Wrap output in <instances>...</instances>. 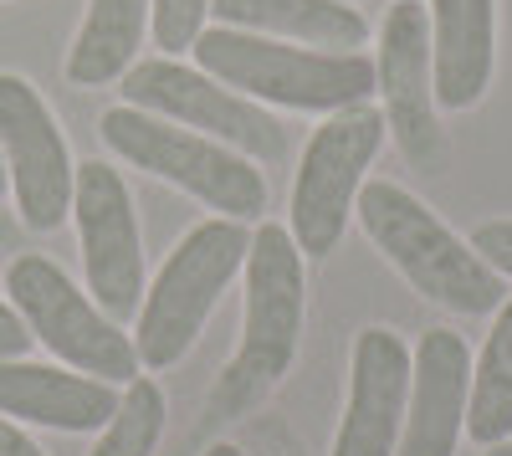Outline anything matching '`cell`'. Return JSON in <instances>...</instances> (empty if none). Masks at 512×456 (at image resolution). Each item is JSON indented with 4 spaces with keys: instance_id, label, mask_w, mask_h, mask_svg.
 <instances>
[{
    "instance_id": "cell-26",
    "label": "cell",
    "mask_w": 512,
    "mask_h": 456,
    "mask_svg": "<svg viewBox=\"0 0 512 456\" xmlns=\"http://www.w3.org/2000/svg\"><path fill=\"white\" fill-rule=\"evenodd\" d=\"M205 456H246V446H231V441H221V446H210Z\"/></svg>"
},
{
    "instance_id": "cell-8",
    "label": "cell",
    "mask_w": 512,
    "mask_h": 456,
    "mask_svg": "<svg viewBox=\"0 0 512 456\" xmlns=\"http://www.w3.org/2000/svg\"><path fill=\"white\" fill-rule=\"evenodd\" d=\"M123 103H134L144 113H159L169 123L231 144L236 154L256 159V164H282L287 159V129L272 118V108L251 103L241 93H231L226 82H216L200 67H185L175 57H149L123 72Z\"/></svg>"
},
{
    "instance_id": "cell-6",
    "label": "cell",
    "mask_w": 512,
    "mask_h": 456,
    "mask_svg": "<svg viewBox=\"0 0 512 456\" xmlns=\"http://www.w3.org/2000/svg\"><path fill=\"white\" fill-rule=\"evenodd\" d=\"M6 293H11V308L26 318L31 339L47 344L67 369L108 380V385L139 380L144 364L134 354V339L123 334V323H113L52 257L21 252L6 267Z\"/></svg>"
},
{
    "instance_id": "cell-20",
    "label": "cell",
    "mask_w": 512,
    "mask_h": 456,
    "mask_svg": "<svg viewBox=\"0 0 512 456\" xmlns=\"http://www.w3.org/2000/svg\"><path fill=\"white\" fill-rule=\"evenodd\" d=\"M210 16V0H149V31H154V47H164L169 57L190 52L195 36L205 31Z\"/></svg>"
},
{
    "instance_id": "cell-1",
    "label": "cell",
    "mask_w": 512,
    "mask_h": 456,
    "mask_svg": "<svg viewBox=\"0 0 512 456\" xmlns=\"http://www.w3.org/2000/svg\"><path fill=\"white\" fill-rule=\"evenodd\" d=\"M246 323H241V349L226 364V375L210 390V416L231 421L251 416L297 359L308 323V272H303V246L292 241L287 226L262 221L251 231L246 252Z\"/></svg>"
},
{
    "instance_id": "cell-10",
    "label": "cell",
    "mask_w": 512,
    "mask_h": 456,
    "mask_svg": "<svg viewBox=\"0 0 512 456\" xmlns=\"http://www.w3.org/2000/svg\"><path fill=\"white\" fill-rule=\"evenodd\" d=\"M72 221H77V241H82L88 298L113 323L139 318V303H144V241H139L134 195H128V185H123V175L113 170V164H103V159L77 164Z\"/></svg>"
},
{
    "instance_id": "cell-15",
    "label": "cell",
    "mask_w": 512,
    "mask_h": 456,
    "mask_svg": "<svg viewBox=\"0 0 512 456\" xmlns=\"http://www.w3.org/2000/svg\"><path fill=\"white\" fill-rule=\"evenodd\" d=\"M425 11H431L436 108H477L497 67V0H425Z\"/></svg>"
},
{
    "instance_id": "cell-29",
    "label": "cell",
    "mask_w": 512,
    "mask_h": 456,
    "mask_svg": "<svg viewBox=\"0 0 512 456\" xmlns=\"http://www.w3.org/2000/svg\"><path fill=\"white\" fill-rule=\"evenodd\" d=\"M349 6H354V0H349Z\"/></svg>"
},
{
    "instance_id": "cell-25",
    "label": "cell",
    "mask_w": 512,
    "mask_h": 456,
    "mask_svg": "<svg viewBox=\"0 0 512 456\" xmlns=\"http://www.w3.org/2000/svg\"><path fill=\"white\" fill-rule=\"evenodd\" d=\"M11 246H16V226L0 216V252H11Z\"/></svg>"
},
{
    "instance_id": "cell-27",
    "label": "cell",
    "mask_w": 512,
    "mask_h": 456,
    "mask_svg": "<svg viewBox=\"0 0 512 456\" xmlns=\"http://www.w3.org/2000/svg\"><path fill=\"white\" fill-rule=\"evenodd\" d=\"M11 190V175H6V154H0V195Z\"/></svg>"
},
{
    "instance_id": "cell-9",
    "label": "cell",
    "mask_w": 512,
    "mask_h": 456,
    "mask_svg": "<svg viewBox=\"0 0 512 456\" xmlns=\"http://www.w3.org/2000/svg\"><path fill=\"white\" fill-rule=\"evenodd\" d=\"M374 93L384 129L395 134L400 154L425 175L446 170V129L436 118V77H431V11L425 0H395L379 26V57H374Z\"/></svg>"
},
{
    "instance_id": "cell-28",
    "label": "cell",
    "mask_w": 512,
    "mask_h": 456,
    "mask_svg": "<svg viewBox=\"0 0 512 456\" xmlns=\"http://www.w3.org/2000/svg\"><path fill=\"white\" fill-rule=\"evenodd\" d=\"M487 456H512V446H507V441H497V446H487Z\"/></svg>"
},
{
    "instance_id": "cell-19",
    "label": "cell",
    "mask_w": 512,
    "mask_h": 456,
    "mask_svg": "<svg viewBox=\"0 0 512 456\" xmlns=\"http://www.w3.org/2000/svg\"><path fill=\"white\" fill-rule=\"evenodd\" d=\"M164 390L139 375V380H128L123 395H118V410H113V421L103 426L98 446L88 456H154L159 451V436H164Z\"/></svg>"
},
{
    "instance_id": "cell-18",
    "label": "cell",
    "mask_w": 512,
    "mask_h": 456,
    "mask_svg": "<svg viewBox=\"0 0 512 456\" xmlns=\"http://www.w3.org/2000/svg\"><path fill=\"white\" fill-rule=\"evenodd\" d=\"M466 431L482 446L512 436V293L497 308V323L472 369V400H466Z\"/></svg>"
},
{
    "instance_id": "cell-5",
    "label": "cell",
    "mask_w": 512,
    "mask_h": 456,
    "mask_svg": "<svg viewBox=\"0 0 512 456\" xmlns=\"http://www.w3.org/2000/svg\"><path fill=\"white\" fill-rule=\"evenodd\" d=\"M251 252L246 221H200L175 252L164 257L159 277L149 282V293L134 318V354L144 369H169L190 354L200 339L205 318L216 313L221 293L236 282Z\"/></svg>"
},
{
    "instance_id": "cell-12",
    "label": "cell",
    "mask_w": 512,
    "mask_h": 456,
    "mask_svg": "<svg viewBox=\"0 0 512 456\" xmlns=\"http://www.w3.org/2000/svg\"><path fill=\"white\" fill-rule=\"evenodd\" d=\"M410 400V349L395 328H364L354 339L349 405L333 436V456H395Z\"/></svg>"
},
{
    "instance_id": "cell-2",
    "label": "cell",
    "mask_w": 512,
    "mask_h": 456,
    "mask_svg": "<svg viewBox=\"0 0 512 456\" xmlns=\"http://www.w3.org/2000/svg\"><path fill=\"white\" fill-rule=\"evenodd\" d=\"M190 57L200 72H210L231 93L262 108L338 113L374 98V57L364 52H318V47H297V41L256 36L236 26H205Z\"/></svg>"
},
{
    "instance_id": "cell-7",
    "label": "cell",
    "mask_w": 512,
    "mask_h": 456,
    "mask_svg": "<svg viewBox=\"0 0 512 456\" xmlns=\"http://www.w3.org/2000/svg\"><path fill=\"white\" fill-rule=\"evenodd\" d=\"M384 113L359 103V108H338L328 113L323 129H313L303 164L292 180V241L303 246V257H333L338 241L349 231L354 200L364 190V175L384 144Z\"/></svg>"
},
{
    "instance_id": "cell-4",
    "label": "cell",
    "mask_w": 512,
    "mask_h": 456,
    "mask_svg": "<svg viewBox=\"0 0 512 456\" xmlns=\"http://www.w3.org/2000/svg\"><path fill=\"white\" fill-rule=\"evenodd\" d=\"M98 134L134 170L195 195L200 205L221 211L226 221H262V211H267V180L256 170V159L185 129V123H169L134 103H118L103 113Z\"/></svg>"
},
{
    "instance_id": "cell-3",
    "label": "cell",
    "mask_w": 512,
    "mask_h": 456,
    "mask_svg": "<svg viewBox=\"0 0 512 456\" xmlns=\"http://www.w3.org/2000/svg\"><path fill=\"white\" fill-rule=\"evenodd\" d=\"M354 216L364 226V236L395 262V272L415 287L420 298H431L446 313H492L507 298V277H497L472 241H461L446 221H436V211L425 200H415L405 185L395 180H364Z\"/></svg>"
},
{
    "instance_id": "cell-22",
    "label": "cell",
    "mask_w": 512,
    "mask_h": 456,
    "mask_svg": "<svg viewBox=\"0 0 512 456\" xmlns=\"http://www.w3.org/2000/svg\"><path fill=\"white\" fill-rule=\"evenodd\" d=\"M472 252L497 272V277H512V221H482L472 231Z\"/></svg>"
},
{
    "instance_id": "cell-21",
    "label": "cell",
    "mask_w": 512,
    "mask_h": 456,
    "mask_svg": "<svg viewBox=\"0 0 512 456\" xmlns=\"http://www.w3.org/2000/svg\"><path fill=\"white\" fill-rule=\"evenodd\" d=\"M246 451L251 456H308L297 431L282 421V416H256L251 431H246Z\"/></svg>"
},
{
    "instance_id": "cell-16",
    "label": "cell",
    "mask_w": 512,
    "mask_h": 456,
    "mask_svg": "<svg viewBox=\"0 0 512 456\" xmlns=\"http://www.w3.org/2000/svg\"><path fill=\"white\" fill-rule=\"evenodd\" d=\"M210 11L221 16V26L318 52H359L369 41V26L349 0H210Z\"/></svg>"
},
{
    "instance_id": "cell-14",
    "label": "cell",
    "mask_w": 512,
    "mask_h": 456,
    "mask_svg": "<svg viewBox=\"0 0 512 456\" xmlns=\"http://www.w3.org/2000/svg\"><path fill=\"white\" fill-rule=\"evenodd\" d=\"M113 410H118V390L108 380L57 369V364L0 359V416H11L21 426L88 436L113 421Z\"/></svg>"
},
{
    "instance_id": "cell-17",
    "label": "cell",
    "mask_w": 512,
    "mask_h": 456,
    "mask_svg": "<svg viewBox=\"0 0 512 456\" xmlns=\"http://www.w3.org/2000/svg\"><path fill=\"white\" fill-rule=\"evenodd\" d=\"M149 31V0H88L82 31L67 52L72 88H108L139 62Z\"/></svg>"
},
{
    "instance_id": "cell-13",
    "label": "cell",
    "mask_w": 512,
    "mask_h": 456,
    "mask_svg": "<svg viewBox=\"0 0 512 456\" xmlns=\"http://www.w3.org/2000/svg\"><path fill=\"white\" fill-rule=\"evenodd\" d=\"M472 400V349L451 328L420 334L410 354V400L395 456H456Z\"/></svg>"
},
{
    "instance_id": "cell-11",
    "label": "cell",
    "mask_w": 512,
    "mask_h": 456,
    "mask_svg": "<svg viewBox=\"0 0 512 456\" xmlns=\"http://www.w3.org/2000/svg\"><path fill=\"white\" fill-rule=\"evenodd\" d=\"M0 154H6L11 195L26 231H57L72 216L77 164L67 134L26 77L0 72Z\"/></svg>"
},
{
    "instance_id": "cell-23",
    "label": "cell",
    "mask_w": 512,
    "mask_h": 456,
    "mask_svg": "<svg viewBox=\"0 0 512 456\" xmlns=\"http://www.w3.org/2000/svg\"><path fill=\"white\" fill-rule=\"evenodd\" d=\"M26 349H31V328H26V318L0 298V359H26Z\"/></svg>"
},
{
    "instance_id": "cell-24",
    "label": "cell",
    "mask_w": 512,
    "mask_h": 456,
    "mask_svg": "<svg viewBox=\"0 0 512 456\" xmlns=\"http://www.w3.org/2000/svg\"><path fill=\"white\" fill-rule=\"evenodd\" d=\"M0 456H47L26 431H21V421H11V416H0Z\"/></svg>"
}]
</instances>
